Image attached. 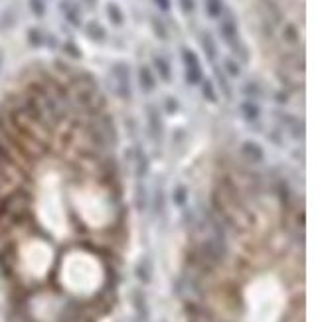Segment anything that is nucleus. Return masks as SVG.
<instances>
[{
	"mask_svg": "<svg viewBox=\"0 0 320 322\" xmlns=\"http://www.w3.org/2000/svg\"><path fill=\"white\" fill-rule=\"evenodd\" d=\"M59 10L63 12V16L69 24H73V26L81 24V10L73 0H59Z\"/></svg>",
	"mask_w": 320,
	"mask_h": 322,
	"instance_id": "7ed1b4c3",
	"label": "nucleus"
},
{
	"mask_svg": "<svg viewBox=\"0 0 320 322\" xmlns=\"http://www.w3.org/2000/svg\"><path fill=\"white\" fill-rule=\"evenodd\" d=\"M241 151H243V157H245L249 162H253V164H259V162L263 161V149H261L257 143H253V141L243 143Z\"/></svg>",
	"mask_w": 320,
	"mask_h": 322,
	"instance_id": "20e7f679",
	"label": "nucleus"
},
{
	"mask_svg": "<svg viewBox=\"0 0 320 322\" xmlns=\"http://www.w3.org/2000/svg\"><path fill=\"white\" fill-rule=\"evenodd\" d=\"M149 127H151V133L157 139L162 135V121H160L159 117V111L157 109H151V107H149Z\"/></svg>",
	"mask_w": 320,
	"mask_h": 322,
	"instance_id": "9d476101",
	"label": "nucleus"
},
{
	"mask_svg": "<svg viewBox=\"0 0 320 322\" xmlns=\"http://www.w3.org/2000/svg\"><path fill=\"white\" fill-rule=\"evenodd\" d=\"M206 12L210 18H217L223 12V2L221 0H206Z\"/></svg>",
	"mask_w": 320,
	"mask_h": 322,
	"instance_id": "ddd939ff",
	"label": "nucleus"
},
{
	"mask_svg": "<svg viewBox=\"0 0 320 322\" xmlns=\"http://www.w3.org/2000/svg\"><path fill=\"white\" fill-rule=\"evenodd\" d=\"M202 46H204V50H206L208 59H210V61H213V57H215L217 50H215V44H213V40H212V36H210L208 32H204V34H202Z\"/></svg>",
	"mask_w": 320,
	"mask_h": 322,
	"instance_id": "9b49d317",
	"label": "nucleus"
},
{
	"mask_svg": "<svg viewBox=\"0 0 320 322\" xmlns=\"http://www.w3.org/2000/svg\"><path fill=\"white\" fill-rule=\"evenodd\" d=\"M275 99H277V103H287V95L285 93H277Z\"/></svg>",
	"mask_w": 320,
	"mask_h": 322,
	"instance_id": "a878e982",
	"label": "nucleus"
},
{
	"mask_svg": "<svg viewBox=\"0 0 320 322\" xmlns=\"http://www.w3.org/2000/svg\"><path fill=\"white\" fill-rule=\"evenodd\" d=\"M219 32H221V36H223V40L229 44V46H239V40H237V26H235V22L229 18V20H225L223 24H221V28H219Z\"/></svg>",
	"mask_w": 320,
	"mask_h": 322,
	"instance_id": "39448f33",
	"label": "nucleus"
},
{
	"mask_svg": "<svg viewBox=\"0 0 320 322\" xmlns=\"http://www.w3.org/2000/svg\"><path fill=\"white\" fill-rule=\"evenodd\" d=\"M155 4L159 6L162 12H168L170 10V0H155Z\"/></svg>",
	"mask_w": 320,
	"mask_h": 322,
	"instance_id": "b1692460",
	"label": "nucleus"
},
{
	"mask_svg": "<svg viewBox=\"0 0 320 322\" xmlns=\"http://www.w3.org/2000/svg\"><path fill=\"white\" fill-rule=\"evenodd\" d=\"M241 115H243V119L245 121H257L259 119V115H261V109H259V105H255L253 101H243L241 103Z\"/></svg>",
	"mask_w": 320,
	"mask_h": 322,
	"instance_id": "6e6552de",
	"label": "nucleus"
},
{
	"mask_svg": "<svg viewBox=\"0 0 320 322\" xmlns=\"http://www.w3.org/2000/svg\"><path fill=\"white\" fill-rule=\"evenodd\" d=\"M85 34L93 40V42H103L105 38H107V32H105V28L99 24V22H95V20H91L87 26H85Z\"/></svg>",
	"mask_w": 320,
	"mask_h": 322,
	"instance_id": "0eeeda50",
	"label": "nucleus"
},
{
	"mask_svg": "<svg viewBox=\"0 0 320 322\" xmlns=\"http://www.w3.org/2000/svg\"><path fill=\"white\" fill-rule=\"evenodd\" d=\"M223 67H225L227 75H231V77H237V75H239V65H237V61H233V59H225Z\"/></svg>",
	"mask_w": 320,
	"mask_h": 322,
	"instance_id": "6ab92c4d",
	"label": "nucleus"
},
{
	"mask_svg": "<svg viewBox=\"0 0 320 322\" xmlns=\"http://www.w3.org/2000/svg\"><path fill=\"white\" fill-rule=\"evenodd\" d=\"M85 2H89V4H95V0H85Z\"/></svg>",
	"mask_w": 320,
	"mask_h": 322,
	"instance_id": "bb28decb",
	"label": "nucleus"
},
{
	"mask_svg": "<svg viewBox=\"0 0 320 322\" xmlns=\"http://www.w3.org/2000/svg\"><path fill=\"white\" fill-rule=\"evenodd\" d=\"M180 8L184 10V12H194V8H196V2L194 0H180Z\"/></svg>",
	"mask_w": 320,
	"mask_h": 322,
	"instance_id": "5701e85b",
	"label": "nucleus"
},
{
	"mask_svg": "<svg viewBox=\"0 0 320 322\" xmlns=\"http://www.w3.org/2000/svg\"><path fill=\"white\" fill-rule=\"evenodd\" d=\"M172 200H174L176 206H184L186 200H188V190H186V186H176V188H174V194H172Z\"/></svg>",
	"mask_w": 320,
	"mask_h": 322,
	"instance_id": "2eb2a0df",
	"label": "nucleus"
},
{
	"mask_svg": "<svg viewBox=\"0 0 320 322\" xmlns=\"http://www.w3.org/2000/svg\"><path fill=\"white\" fill-rule=\"evenodd\" d=\"M63 50L71 55V57H81V50L73 44V42H65V46H63Z\"/></svg>",
	"mask_w": 320,
	"mask_h": 322,
	"instance_id": "412c9836",
	"label": "nucleus"
},
{
	"mask_svg": "<svg viewBox=\"0 0 320 322\" xmlns=\"http://www.w3.org/2000/svg\"><path fill=\"white\" fill-rule=\"evenodd\" d=\"M243 91L245 93H249V95H257L259 91H257V87H255V83H247L245 87H243Z\"/></svg>",
	"mask_w": 320,
	"mask_h": 322,
	"instance_id": "393cba45",
	"label": "nucleus"
},
{
	"mask_svg": "<svg viewBox=\"0 0 320 322\" xmlns=\"http://www.w3.org/2000/svg\"><path fill=\"white\" fill-rule=\"evenodd\" d=\"M0 65H2V55H0Z\"/></svg>",
	"mask_w": 320,
	"mask_h": 322,
	"instance_id": "cd10ccee",
	"label": "nucleus"
},
{
	"mask_svg": "<svg viewBox=\"0 0 320 322\" xmlns=\"http://www.w3.org/2000/svg\"><path fill=\"white\" fill-rule=\"evenodd\" d=\"M164 105H166V111H168V113H176V111H178V101H176L174 97H168Z\"/></svg>",
	"mask_w": 320,
	"mask_h": 322,
	"instance_id": "4be33fe9",
	"label": "nucleus"
},
{
	"mask_svg": "<svg viewBox=\"0 0 320 322\" xmlns=\"http://www.w3.org/2000/svg\"><path fill=\"white\" fill-rule=\"evenodd\" d=\"M107 16H109V20H111L113 26H123V22H125V16L121 12V6L115 4V2H109L107 4Z\"/></svg>",
	"mask_w": 320,
	"mask_h": 322,
	"instance_id": "1a4fd4ad",
	"label": "nucleus"
},
{
	"mask_svg": "<svg viewBox=\"0 0 320 322\" xmlns=\"http://www.w3.org/2000/svg\"><path fill=\"white\" fill-rule=\"evenodd\" d=\"M153 63H155V69L159 71V75L162 79H170V75H172V71H170V65H168V61L164 59V57H155L153 59Z\"/></svg>",
	"mask_w": 320,
	"mask_h": 322,
	"instance_id": "f8f14e48",
	"label": "nucleus"
},
{
	"mask_svg": "<svg viewBox=\"0 0 320 322\" xmlns=\"http://www.w3.org/2000/svg\"><path fill=\"white\" fill-rule=\"evenodd\" d=\"M153 28H155V32H157V36H159L160 40H166V30H164V24L160 22L159 18H153Z\"/></svg>",
	"mask_w": 320,
	"mask_h": 322,
	"instance_id": "aec40b11",
	"label": "nucleus"
},
{
	"mask_svg": "<svg viewBox=\"0 0 320 322\" xmlns=\"http://www.w3.org/2000/svg\"><path fill=\"white\" fill-rule=\"evenodd\" d=\"M283 36H285V40H287V42H291V44H295V42L299 40V32H297V28H295L293 24L285 26V32H283Z\"/></svg>",
	"mask_w": 320,
	"mask_h": 322,
	"instance_id": "f3484780",
	"label": "nucleus"
},
{
	"mask_svg": "<svg viewBox=\"0 0 320 322\" xmlns=\"http://www.w3.org/2000/svg\"><path fill=\"white\" fill-rule=\"evenodd\" d=\"M113 79H115V93L123 99H129L131 97V81H129L127 63H117L113 67Z\"/></svg>",
	"mask_w": 320,
	"mask_h": 322,
	"instance_id": "f03ea898",
	"label": "nucleus"
},
{
	"mask_svg": "<svg viewBox=\"0 0 320 322\" xmlns=\"http://www.w3.org/2000/svg\"><path fill=\"white\" fill-rule=\"evenodd\" d=\"M28 42H30V46H34V48H40V46L44 44V34H42L38 28H32V30H28Z\"/></svg>",
	"mask_w": 320,
	"mask_h": 322,
	"instance_id": "dca6fc26",
	"label": "nucleus"
},
{
	"mask_svg": "<svg viewBox=\"0 0 320 322\" xmlns=\"http://www.w3.org/2000/svg\"><path fill=\"white\" fill-rule=\"evenodd\" d=\"M30 8L36 16H44L46 14V2L44 0H30Z\"/></svg>",
	"mask_w": 320,
	"mask_h": 322,
	"instance_id": "a211bd4d",
	"label": "nucleus"
},
{
	"mask_svg": "<svg viewBox=\"0 0 320 322\" xmlns=\"http://www.w3.org/2000/svg\"><path fill=\"white\" fill-rule=\"evenodd\" d=\"M182 59H184V65H186V81L190 85H198L202 81V65H200L198 55L192 50H184Z\"/></svg>",
	"mask_w": 320,
	"mask_h": 322,
	"instance_id": "f257e3e1",
	"label": "nucleus"
},
{
	"mask_svg": "<svg viewBox=\"0 0 320 322\" xmlns=\"http://www.w3.org/2000/svg\"><path fill=\"white\" fill-rule=\"evenodd\" d=\"M139 83H141V89L143 91H153L155 87H157V79H155V75H153V69L151 67H147V65H143L141 69H139Z\"/></svg>",
	"mask_w": 320,
	"mask_h": 322,
	"instance_id": "423d86ee",
	"label": "nucleus"
},
{
	"mask_svg": "<svg viewBox=\"0 0 320 322\" xmlns=\"http://www.w3.org/2000/svg\"><path fill=\"white\" fill-rule=\"evenodd\" d=\"M202 95L210 101V103H215L217 101V95H215V87H213V83L212 81H204V85H202Z\"/></svg>",
	"mask_w": 320,
	"mask_h": 322,
	"instance_id": "4468645a",
	"label": "nucleus"
}]
</instances>
